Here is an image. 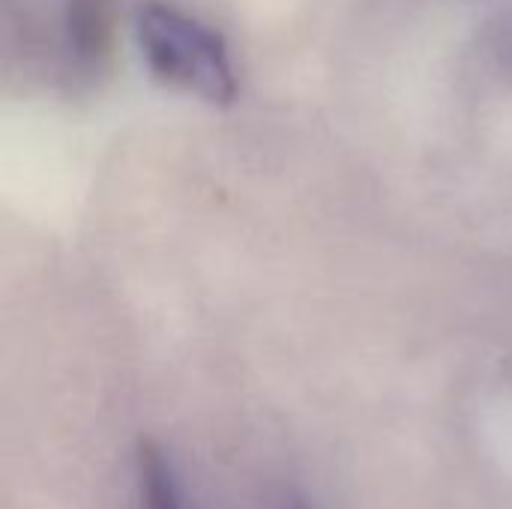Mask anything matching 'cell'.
<instances>
[{
    "label": "cell",
    "mask_w": 512,
    "mask_h": 509,
    "mask_svg": "<svg viewBox=\"0 0 512 509\" xmlns=\"http://www.w3.org/2000/svg\"><path fill=\"white\" fill-rule=\"evenodd\" d=\"M135 36L147 69L159 81L189 90L210 105L234 102L237 75L225 39L207 24L171 3L147 0L135 12Z\"/></svg>",
    "instance_id": "cell-1"
},
{
    "label": "cell",
    "mask_w": 512,
    "mask_h": 509,
    "mask_svg": "<svg viewBox=\"0 0 512 509\" xmlns=\"http://www.w3.org/2000/svg\"><path fill=\"white\" fill-rule=\"evenodd\" d=\"M135 477H138V501H141V509H186L171 459L150 438H141L138 441V450H135Z\"/></svg>",
    "instance_id": "cell-2"
},
{
    "label": "cell",
    "mask_w": 512,
    "mask_h": 509,
    "mask_svg": "<svg viewBox=\"0 0 512 509\" xmlns=\"http://www.w3.org/2000/svg\"><path fill=\"white\" fill-rule=\"evenodd\" d=\"M288 509H306L300 501H294V504H288Z\"/></svg>",
    "instance_id": "cell-3"
}]
</instances>
